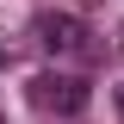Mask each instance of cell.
I'll list each match as a JSON object with an SVG mask.
<instances>
[{"label":"cell","mask_w":124,"mask_h":124,"mask_svg":"<svg viewBox=\"0 0 124 124\" xmlns=\"http://www.w3.org/2000/svg\"><path fill=\"white\" fill-rule=\"evenodd\" d=\"M112 112H118V118H124V81H118V87H112Z\"/></svg>","instance_id":"3"},{"label":"cell","mask_w":124,"mask_h":124,"mask_svg":"<svg viewBox=\"0 0 124 124\" xmlns=\"http://www.w3.org/2000/svg\"><path fill=\"white\" fill-rule=\"evenodd\" d=\"M31 106L37 112H56V118H81V112L93 106V87L81 75H50L44 68V75L31 81Z\"/></svg>","instance_id":"1"},{"label":"cell","mask_w":124,"mask_h":124,"mask_svg":"<svg viewBox=\"0 0 124 124\" xmlns=\"http://www.w3.org/2000/svg\"><path fill=\"white\" fill-rule=\"evenodd\" d=\"M0 75H6V44H0Z\"/></svg>","instance_id":"4"},{"label":"cell","mask_w":124,"mask_h":124,"mask_svg":"<svg viewBox=\"0 0 124 124\" xmlns=\"http://www.w3.org/2000/svg\"><path fill=\"white\" fill-rule=\"evenodd\" d=\"M31 31H37V44H44L50 56H75V50L87 44V31H81L75 13H37V25H31Z\"/></svg>","instance_id":"2"}]
</instances>
